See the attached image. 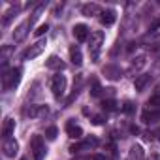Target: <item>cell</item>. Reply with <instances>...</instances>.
Instances as JSON below:
<instances>
[{
	"mask_svg": "<svg viewBox=\"0 0 160 160\" xmlns=\"http://www.w3.org/2000/svg\"><path fill=\"white\" fill-rule=\"evenodd\" d=\"M104 32L102 30H94L91 32V40H89V53H91V60L92 62H98V57H100V49H102V43H104Z\"/></svg>",
	"mask_w": 160,
	"mask_h": 160,
	"instance_id": "cell-1",
	"label": "cell"
},
{
	"mask_svg": "<svg viewBox=\"0 0 160 160\" xmlns=\"http://www.w3.org/2000/svg\"><path fill=\"white\" fill-rule=\"evenodd\" d=\"M21 81V68H12L10 72H4L2 75V87L4 91H12L19 85Z\"/></svg>",
	"mask_w": 160,
	"mask_h": 160,
	"instance_id": "cell-2",
	"label": "cell"
},
{
	"mask_svg": "<svg viewBox=\"0 0 160 160\" xmlns=\"http://www.w3.org/2000/svg\"><path fill=\"white\" fill-rule=\"evenodd\" d=\"M51 91H53L55 98H62L64 96V91H66V77L64 75H60V73L53 75V79H51Z\"/></svg>",
	"mask_w": 160,
	"mask_h": 160,
	"instance_id": "cell-3",
	"label": "cell"
},
{
	"mask_svg": "<svg viewBox=\"0 0 160 160\" xmlns=\"http://www.w3.org/2000/svg\"><path fill=\"white\" fill-rule=\"evenodd\" d=\"M30 149L34 152V160H43L45 158V147H43V138L42 136H34L30 139Z\"/></svg>",
	"mask_w": 160,
	"mask_h": 160,
	"instance_id": "cell-4",
	"label": "cell"
},
{
	"mask_svg": "<svg viewBox=\"0 0 160 160\" xmlns=\"http://www.w3.org/2000/svg\"><path fill=\"white\" fill-rule=\"evenodd\" d=\"M98 145V139L96 138H87L83 141H79V143H73L70 147V152H81V151H91Z\"/></svg>",
	"mask_w": 160,
	"mask_h": 160,
	"instance_id": "cell-5",
	"label": "cell"
},
{
	"mask_svg": "<svg viewBox=\"0 0 160 160\" xmlns=\"http://www.w3.org/2000/svg\"><path fill=\"white\" fill-rule=\"evenodd\" d=\"M43 49H45V40L36 42L32 47H28V49L23 53V60H28V58H36V57H40V55L43 53Z\"/></svg>",
	"mask_w": 160,
	"mask_h": 160,
	"instance_id": "cell-6",
	"label": "cell"
},
{
	"mask_svg": "<svg viewBox=\"0 0 160 160\" xmlns=\"http://www.w3.org/2000/svg\"><path fill=\"white\" fill-rule=\"evenodd\" d=\"M27 115L32 119H45L49 115V108L47 106H30L27 109Z\"/></svg>",
	"mask_w": 160,
	"mask_h": 160,
	"instance_id": "cell-7",
	"label": "cell"
},
{
	"mask_svg": "<svg viewBox=\"0 0 160 160\" xmlns=\"http://www.w3.org/2000/svg\"><path fill=\"white\" fill-rule=\"evenodd\" d=\"M32 25H30V21H25V23H21L17 28H15V32H13V40L15 42H23L25 38H27V34H28V28H30Z\"/></svg>",
	"mask_w": 160,
	"mask_h": 160,
	"instance_id": "cell-8",
	"label": "cell"
},
{
	"mask_svg": "<svg viewBox=\"0 0 160 160\" xmlns=\"http://www.w3.org/2000/svg\"><path fill=\"white\" fill-rule=\"evenodd\" d=\"M2 149H4V154H6L8 158H13V156L17 154V151H19V143H17L15 139H6L4 145H2Z\"/></svg>",
	"mask_w": 160,
	"mask_h": 160,
	"instance_id": "cell-9",
	"label": "cell"
},
{
	"mask_svg": "<svg viewBox=\"0 0 160 160\" xmlns=\"http://www.w3.org/2000/svg\"><path fill=\"white\" fill-rule=\"evenodd\" d=\"M66 134L70 136V138H73V139H81L83 138V130H81V126H77L75 122H68L66 124Z\"/></svg>",
	"mask_w": 160,
	"mask_h": 160,
	"instance_id": "cell-10",
	"label": "cell"
},
{
	"mask_svg": "<svg viewBox=\"0 0 160 160\" xmlns=\"http://www.w3.org/2000/svg\"><path fill=\"white\" fill-rule=\"evenodd\" d=\"M81 13L85 17H92V15H102V8L98 4H83L81 6Z\"/></svg>",
	"mask_w": 160,
	"mask_h": 160,
	"instance_id": "cell-11",
	"label": "cell"
},
{
	"mask_svg": "<svg viewBox=\"0 0 160 160\" xmlns=\"http://www.w3.org/2000/svg\"><path fill=\"white\" fill-rule=\"evenodd\" d=\"M73 36L77 42H85L89 38V27L87 25H75L73 27Z\"/></svg>",
	"mask_w": 160,
	"mask_h": 160,
	"instance_id": "cell-12",
	"label": "cell"
},
{
	"mask_svg": "<svg viewBox=\"0 0 160 160\" xmlns=\"http://www.w3.org/2000/svg\"><path fill=\"white\" fill-rule=\"evenodd\" d=\"M115 19H117V13H115L113 10H106V12H102V15H100V23H102L104 27H111V25L115 23Z\"/></svg>",
	"mask_w": 160,
	"mask_h": 160,
	"instance_id": "cell-13",
	"label": "cell"
},
{
	"mask_svg": "<svg viewBox=\"0 0 160 160\" xmlns=\"http://www.w3.org/2000/svg\"><path fill=\"white\" fill-rule=\"evenodd\" d=\"M145 158V151L141 145H132V149L128 151V158L126 160H143Z\"/></svg>",
	"mask_w": 160,
	"mask_h": 160,
	"instance_id": "cell-14",
	"label": "cell"
},
{
	"mask_svg": "<svg viewBox=\"0 0 160 160\" xmlns=\"http://www.w3.org/2000/svg\"><path fill=\"white\" fill-rule=\"evenodd\" d=\"M104 73H106V77L108 79H111V81H117V79L121 77V68L119 66H113V64H109V66H106L104 68Z\"/></svg>",
	"mask_w": 160,
	"mask_h": 160,
	"instance_id": "cell-15",
	"label": "cell"
},
{
	"mask_svg": "<svg viewBox=\"0 0 160 160\" xmlns=\"http://www.w3.org/2000/svg\"><path fill=\"white\" fill-rule=\"evenodd\" d=\"M149 81H151V75H149V73H141V75H138V77L134 79V87H136V91L141 92Z\"/></svg>",
	"mask_w": 160,
	"mask_h": 160,
	"instance_id": "cell-16",
	"label": "cell"
},
{
	"mask_svg": "<svg viewBox=\"0 0 160 160\" xmlns=\"http://www.w3.org/2000/svg\"><path fill=\"white\" fill-rule=\"evenodd\" d=\"M45 66L51 68V70H64V62H62L57 55H51V57L45 60Z\"/></svg>",
	"mask_w": 160,
	"mask_h": 160,
	"instance_id": "cell-17",
	"label": "cell"
},
{
	"mask_svg": "<svg viewBox=\"0 0 160 160\" xmlns=\"http://www.w3.org/2000/svg\"><path fill=\"white\" fill-rule=\"evenodd\" d=\"M13 130H15V121L8 117V119L4 121V124H2V136H4L6 139H10V136L13 134Z\"/></svg>",
	"mask_w": 160,
	"mask_h": 160,
	"instance_id": "cell-18",
	"label": "cell"
},
{
	"mask_svg": "<svg viewBox=\"0 0 160 160\" xmlns=\"http://www.w3.org/2000/svg\"><path fill=\"white\" fill-rule=\"evenodd\" d=\"M141 121L143 122H154V121H160V111H154V109H147V111H143V115H141Z\"/></svg>",
	"mask_w": 160,
	"mask_h": 160,
	"instance_id": "cell-19",
	"label": "cell"
},
{
	"mask_svg": "<svg viewBox=\"0 0 160 160\" xmlns=\"http://www.w3.org/2000/svg\"><path fill=\"white\" fill-rule=\"evenodd\" d=\"M70 58H72V62H73L75 66H79V64L83 62L81 51H79V47H77V45H72V47H70Z\"/></svg>",
	"mask_w": 160,
	"mask_h": 160,
	"instance_id": "cell-20",
	"label": "cell"
},
{
	"mask_svg": "<svg viewBox=\"0 0 160 160\" xmlns=\"http://www.w3.org/2000/svg\"><path fill=\"white\" fill-rule=\"evenodd\" d=\"M147 106H149V109H154V111H160V96H158V94H154V96H151V98H149V102H147Z\"/></svg>",
	"mask_w": 160,
	"mask_h": 160,
	"instance_id": "cell-21",
	"label": "cell"
},
{
	"mask_svg": "<svg viewBox=\"0 0 160 160\" xmlns=\"http://www.w3.org/2000/svg\"><path fill=\"white\" fill-rule=\"evenodd\" d=\"M17 12H19V6H12V8H10L6 13H4V19H2V23H4V25H8V23L12 21V17H13Z\"/></svg>",
	"mask_w": 160,
	"mask_h": 160,
	"instance_id": "cell-22",
	"label": "cell"
},
{
	"mask_svg": "<svg viewBox=\"0 0 160 160\" xmlns=\"http://www.w3.org/2000/svg\"><path fill=\"white\" fill-rule=\"evenodd\" d=\"M102 108H104V111H117V102L115 100H106L102 104Z\"/></svg>",
	"mask_w": 160,
	"mask_h": 160,
	"instance_id": "cell-23",
	"label": "cell"
},
{
	"mask_svg": "<svg viewBox=\"0 0 160 160\" xmlns=\"http://www.w3.org/2000/svg\"><path fill=\"white\" fill-rule=\"evenodd\" d=\"M145 66V57H138V58H134V62H132V70H139V68H143Z\"/></svg>",
	"mask_w": 160,
	"mask_h": 160,
	"instance_id": "cell-24",
	"label": "cell"
},
{
	"mask_svg": "<svg viewBox=\"0 0 160 160\" xmlns=\"http://www.w3.org/2000/svg\"><path fill=\"white\" fill-rule=\"evenodd\" d=\"M57 134H58V130H57V126H49V128L45 130V136H47L49 139H55V138H57Z\"/></svg>",
	"mask_w": 160,
	"mask_h": 160,
	"instance_id": "cell-25",
	"label": "cell"
},
{
	"mask_svg": "<svg viewBox=\"0 0 160 160\" xmlns=\"http://www.w3.org/2000/svg\"><path fill=\"white\" fill-rule=\"evenodd\" d=\"M91 94H92V96H100V94H102V87L98 85V81L92 83V91H91Z\"/></svg>",
	"mask_w": 160,
	"mask_h": 160,
	"instance_id": "cell-26",
	"label": "cell"
},
{
	"mask_svg": "<svg viewBox=\"0 0 160 160\" xmlns=\"http://www.w3.org/2000/svg\"><path fill=\"white\" fill-rule=\"evenodd\" d=\"M47 30H49V27H47V25H42V27H38V30L34 32V36H38V38H40V36H43Z\"/></svg>",
	"mask_w": 160,
	"mask_h": 160,
	"instance_id": "cell-27",
	"label": "cell"
},
{
	"mask_svg": "<svg viewBox=\"0 0 160 160\" xmlns=\"http://www.w3.org/2000/svg\"><path fill=\"white\" fill-rule=\"evenodd\" d=\"M122 111H124V113H134V104H132V102H124Z\"/></svg>",
	"mask_w": 160,
	"mask_h": 160,
	"instance_id": "cell-28",
	"label": "cell"
},
{
	"mask_svg": "<svg viewBox=\"0 0 160 160\" xmlns=\"http://www.w3.org/2000/svg\"><path fill=\"white\" fill-rule=\"evenodd\" d=\"M92 122H94V124H102V122H104V117H102V115H96V117L92 119Z\"/></svg>",
	"mask_w": 160,
	"mask_h": 160,
	"instance_id": "cell-29",
	"label": "cell"
},
{
	"mask_svg": "<svg viewBox=\"0 0 160 160\" xmlns=\"http://www.w3.org/2000/svg\"><path fill=\"white\" fill-rule=\"evenodd\" d=\"M156 139H158V141H160V130H158V132H156Z\"/></svg>",
	"mask_w": 160,
	"mask_h": 160,
	"instance_id": "cell-30",
	"label": "cell"
},
{
	"mask_svg": "<svg viewBox=\"0 0 160 160\" xmlns=\"http://www.w3.org/2000/svg\"><path fill=\"white\" fill-rule=\"evenodd\" d=\"M21 160H25V158H21Z\"/></svg>",
	"mask_w": 160,
	"mask_h": 160,
	"instance_id": "cell-31",
	"label": "cell"
}]
</instances>
